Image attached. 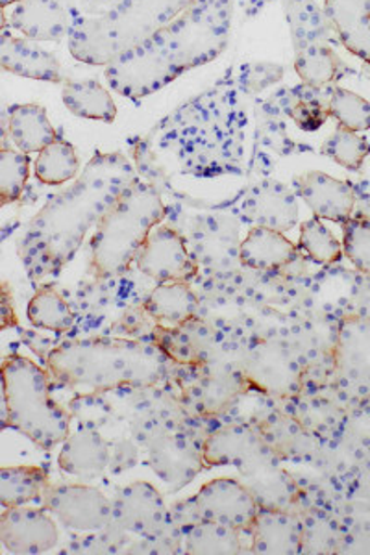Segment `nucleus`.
I'll return each instance as SVG.
<instances>
[{
    "label": "nucleus",
    "instance_id": "f257e3e1",
    "mask_svg": "<svg viewBox=\"0 0 370 555\" xmlns=\"http://www.w3.org/2000/svg\"><path fill=\"white\" fill-rule=\"evenodd\" d=\"M136 178V167L125 154L94 152L75 183L52 196L26 227L20 256L28 276L41 280L69 266L89 230Z\"/></svg>",
    "mask_w": 370,
    "mask_h": 555
},
{
    "label": "nucleus",
    "instance_id": "f03ea898",
    "mask_svg": "<svg viewBox=\"0 0 370 555\" xmlns=\"http://www.w3.org/2000/svg\"><path fill=\"white\" fill-rule=\"evenodd\" d=\"M246 109L235 89L215 86L160 120L146 139L169 152L183 171L212 177L238 169Z\"/></svg>",
    "mask_w": 370,
    "mask_h": 555
},
{
    "label": "nucleus",
    "instance_id": "7ed1b4c3",
    "mask_svg": "<svg viewBox=\"0 0 370 555\" xmlns=\"http://www.w3.org/2000/svg\"><path fill=\"white\" fill-rule=\"evenodd\" d=\"M165 356L156 343L75 339L47 356L52 378L78 392L143 389L164 378Z\"/></svg>",
    "mask_w": 370,
    "mask_h": 555
},
{
    "label": "nucleus",
    "instance_id": "20e7f679",
    "mask_svg": "<svg viewBox=\"0 0 370 555\" xmlns=\"http://www.w3.org/2000/svg\"><path fill=\"white\" fill-rule=\"evenodd\" d=\"M165 215L167 208L156 185L136 178L94 228L89 254L91 276L102 282L128 271Z\"/></svg>",
    "mask_w": 370,
    "mask_h": 555
},
{
    "label": "nucleus",
    "instance_id": "39448f33",
    "mask_svg": "<svg viewBox=\"0 0 370 555\" xmlns=\"http://www.w3.org/2000/svg\"><path fill=\"white\" fill-rule=\"evenodd\" d=\"M2 428L20 431L43 450L69 437V411L52 398L49 374L36 361L8 356L2 361Z\"/></svg>",
    "mask_w": 370,
    "mask_h": 555
},
{
    "label": "nucleus",
    "instance_id": "423d86ee",
    "mask_svg": "<svg viewBox=\"0 0 370 555\" xmlns=\"http://www.w3.org/2000/svg\"><path fill=\"white\" fill-rule=\"evenodd\" d=\"M233 0H193L154 34L182 73L209 64L225 52L232 28Z\"/></svg>",
    "mask_w": 370,
    "mask_h": 555
},
{
    "label": "nucleus",
    "instance_id": "0eeeda50",
    "mask_svg": "<svg viewBox=\"0 0 370 555\" xmlns=\"http://www.w3.org/2000/svg\"><path fill=\"white\" fill-rule=\"evenodd\" d=\"M285 13L302 82L324 88L350 75V67L333 51V28L317 0H285Z\"/></svg>",
    "mask_w": 370,
    "mask_h": 555
},
{
    "label": "nucleus",
    "instance_id": "6e6552de",
    "mask_svg": "<svg viewBox=\"0 0 370 555\" xmlns=\"http://www.w3.org/2000/svg\"><path fill=\"white\" fill-rule=\"evenodd\" d=\"M182 75L154 36L120 52L106 67L107 86L130 101L157 93Z\"/></svg>",
    "mask_w": 370,
    "mask_h": 555
},
{
    "label": "nucleus",
    "instance_id": "1a4fd4ad",
    "mask_svg": "<svg viewBox=\"0 0 370 555\" xmlns=\"http://www.w3.org/2000/svg\"><path fill=\"white\" fill-rule=\"evenodd\" d=\"M241 371L257 391L275 398H293L301 392L302 369L293 352L280 341L252 343Z\"/></svg>",
    "mask_w": 370,
    "mask_h": 555
},
{
    "label": "nucleus",
    "instance_id": "9d476101",
    "mask_svg": "<svg viewBox=\"0 0 370 555\" xmlns=\"http://www.w3.org/2000/svg\"><path fill=\"white\" fill-rule=\"evenodd\" d=\"M41 502L67 530L101 531L114 520V502L86 483H51Z\"/></svg>",
    "mask_w": 370,
    "mask_h": 555
},
{
    "label": "nucleus",
    "instance_id": "9b49d317",
    "mask_svg": "<svg viewBox=\"0 0 370 555\" xmlns=\"http://www.w3.org/2000/svg\"><path fill=\"white\" fill-rule=\"evenodd\" d=\"M196 520L227 524L235 530L251 531L259 513V505L243 481L233 478H217L201 487L189 500Z\"/></svg>",
    "mask_w": 370,
    "mask_h": 555
},
{
    "label": "nucleus",
    "instance_id": "f8f14e48",
    "mask_svg": "<svg viewBox=\"0 0 370 555\" xmlns=\"http://www.w3.org/2000/svg\"><path fill=\"white\" fill-rule=\"evenodd\" d=\"M136 266L160 284L191 282L199 274V263L189 253L183 235L167 224L152 230L138 253Z\"/></svg>",
    "mask_w": 370,
    "mask_h": 555
},
{
    "label": "nucleus",
    "instance_id": "ddd939ff",
    "mask_svg": "<svg viewBox=\"0 0 370 555\" xmlns=\"http://www.w3.org/2000/svg\"><path fill=\"white\" fill-rule=\"evenodd\" d=\"M0 541L10 554L38 555L56 548L58 524L41 507H7L0 517Z\"/></svg>",
    "mask_w": 370,
    "mask_h": 555
},
{
    "label": "nucleus",
    "instance_id": "4468645a",
    "mask_svg": "<svg viewBox=\"0 0 370 555\" xmlns=\"http://www.w3.org/2000/svg\"><path fill=\"white\" fill-rule=\"evenodd\" d=\"M272 455L275 452L265 441L264 434L251 424L225 426L202 442L204 467L209 468L235 467L241 470Z\"/></svg>",
    "mask_w": 370,
    "mask_h": 555
},
{
    "label": "nucleus",
    "instance_id": "2eb2a0df",
    "mask_svg": "<svg viewBox=\"0 0 370 555\" xmlns=\"http://www.w3.org/2000/svg\"><path fill=\"white\" fill-rule=\"evenodd\" d=\"M333 361L341 384L352 391L370 392V319L348 315L340 322Z\"/></svg>",
    "mask_w": 370,
    "mask_h": 555
},
{
    "label": "nucleus",
    "instance_id": "dca6fc26",
    "mask_svg": "<svg viewBox=\"0 0 370 555\" xmlns=\"http://www.w3.org/2000/svg\"><path fill=\"white\" fill-rule=\"evenodd\" d=\"M239 215L248 224L272 228L285 234L296 227L301 211L295 193L285 183L261 180L241 198Z\"/></svg>",
    "mask_w": 370,
    "mask_h": 555
},
{
    "label": "nucleus",
    "instance_id": "f3484780",
    "mask_svg": "<svg viewBox=\"0 0 370 555\" xmlns=\"http://www.w3.org/2000/svg\"><path fill=\"white\" fill-rule=\"evenodd\" d=\"M193 0H120L112 12L123 51L152 38Z\"/></svg>",
    "mask_w": 370,
    "mask_h": 555
},
{
    "label": "nucleus",
    "instance_id": "a211bd4d",
    "mask_svg": "<svg viewBox=\"0 0 370 555\" xmlns=\"http://www.w3.org/2000/svg\"><path fill=\"white\" fill-rule=\"evenodd\" d=\"M149 465L157 478L170 487V491L182 489L204 467L202 444L196 447L180 431H167L154 437L149 444Z\"/></svg>",
    "mask_w": 370,
    "mask_h": 555
},
{
    "label": "nucleus",
    "instance_id": "6ab92c4d",
    "mask_svg": "<svg viewBox=\"0 0 370 555\" xmlns=\"http://www.w3.org/2000/svg\"><path fill=\"white\" fill-rule=\"evenodd\" d=\"M114 502V520L136 535L149 537L164 528L169 518L162 492L149 481H136L123 487Z\"/></svg>",
    "mask_w": 370,
    "mask_h": 555
},
{
    "label": "nucleus",
    "instance_id": "aec40b11",
    "mask_svg": "<svg viewBox=\"0 0 370 555\" xmlns=\"http://www.w3.org/2000/svg\"><path fill=\"white\" fill-rule=\"evenodd\" d=\"M295 193L315 217L343 227L356 208V188L327 172L311 171L295 178Z\"/></svg>",
    "mask_w": 370,
    "mask_h": 555
},
{
    "label": "nucleus",
    "instance_id": "412c9836",
    "mask_svg": "<svg viewBox=\"0 0 370 555\" xmlns=\"http://www.w3.org/2000/svg\"><path fill=\"white\" fill-rule=\"evenodd\" d=\"M67 38L71 56L82 64L107 67L123 52L112 12L75 17Z\"/></svg>",
    "mask_w": 370,
    "mask_h": 555
},
{
    "label": "nucleus",
    "instance_id": "4be33fe9",
    "mask_svg": "<svg viewBox=\"0 0 370 555\" xmlns=\"http://www.w3.org/2000/svg\"><path fill=\"white\" fill-rule=\"evenodd\" d=\"M278 457H265L251 467L239 470V480L252 492L259 509L295 512L301 502V489L293 476L278 465Z\"/></svg>",
    "mask_w": 370,
    "mask_h": 555
},
{
    "label": "nucleus",
    "instance_id": "5701e85b",
    "mask_svg": "<svg viewBox=\"0 0 370 555\" xmlns=\"http://www.w3.org/2000/svg\"><path fill=\"white\" fill-rule=\"evenodd\" d=\"M0 65L2 69L23 78L41 80V82H65L62 65L51 52L36 44L28 38H15L8 33V26L2 28V43H0Z\"/></svg>",
    "mask_w": 370,
    "mask_h": 555
},
{
    "label": "nucleus",
    "instance_id": "b1692460",
    "mask_svg": "<svg viewBox=\"0 0 370 555\" xmlns=\"http://www.w3.org/2000/svg\"><path fill=\"white\" fill-rule=\"evenodd\" d=\"M8 17L13 30L31 41H60L73 25L69 10L58 0H21Z\"/></svg>",
    "mask_w": 370,
    "mask_h": 555
},
{
    "label": "nucleus",
    "instance_id": "393cba45",
    "mask_svg": "<svg viewBox=\"0 0 370 555\" xmlns=\"http://www.w3.org/2000/svg\"><path fill=\"white\" fill-rule=\"evenodd\" d=\"M248 533L254 554L295 555L302 552L304 528L295 512L259 509Z\"/></svg>",
    "mask_w": 370,
    "mask_h": 555
},
{
    "label": "nucleus",
    "instance_id": "a878e982",
    "mask_svg": "<svg viewBox=\"0 0 370 555\" xmlns=\"http://www.w3.org/2000/svg\"><path fill=\"white\" fill-rule=\"evenodd\" d=\"M330 93L332 86L319 88L302 82L295 88L278 89L269 99L280 109V114L293 120L301 130L317 132L322 125H327L328 119H332L328 107Z\"/></svg>",
    "mask_w": 370,
    "mask_h": 555
},
{
    "label": "nucleus",
    "instance_id": "bb28decb",
    "mask_svg": "<svg viewBox=\"0 0 370 555\" xmlns=\"http://www.w3.org/2000/svg\"><path fill=\"white\" fill-rule=\"evenodd\" d=\"M301 256V248L272 228L252 227L239 246L241 266L252 271H278Z\"/></svg>",
    "mask_w": 370,
    "mask_h": 555
},
{
    "label": "nucleus",
    "instance_id": "cd10ccee",
    "mask_svg": "<svg viewBox=\"0 0 370 555\" xmlns=\"http://www.w3.org/2000/svg\"><path fill=\"white\" fill-rule=\"evenodd\" d=\"M110 463V444L91 428H80L63 442L58 465L63 473L78 480L91 481L101 478Z\"/></svg>",
    "mask_w": 370,
    "mask_h": 555
},
{
    "label": "nucleus",
    "instance_id": "c85d7f7f",
    "mask_svg": "<svg viewBox=\"0 0 370 555\" xmlns=\"http://www.w3.org/2000/svg\"><path fill=\"white\" fill-rule=\"evenodd\" d=\"M322 8L346 51L370 64V0H324Z\"/></svg>",
    "mask_w": 370,
    "mask_h": 555
},
{
    "label": "nucleus",
    "instance_id": "c756f323",
    "mask_svg": "<svg viewBox=\"0 0 370 555\" xmlns=\"http://www.w3.org/2000/svg\"><path fill=\"white\" fill-rule=\"evenodd\" d=\"M143 310L157 326H188L195 321L199 298L189 282H167L152 291Z\"/></svg>",
    "mask_w": 370,
    "mask_h": 555
},
{
    "label": "nucleus",
    "instance_id": "7c9ffc66",
    "mask_svg": "<svg viewBox=\"0 0 370 555\" xmlns=\"http://www.w3.org/2000/svg\"><path fill=\"white\" fill-rule=\"evenodd\" d=\"M8 135L15 149L25 154L41 152L60 135L51 125L47 109L39 104H13L8 109Z\"/></svg>",
    "mask_w": 370,
    "mask_h": 555
},
{
    "label": "nucleus",
    "instance_id": "2f4dec72",
    "mask_svg": "<svg viewBox=\"0 0 370 555\" xmlns=\"http://www.w3.org/2000/svg\"><path fill=\"white\" fill-rule=\"evenodd\" d=\"M248 379L243 371H232V369H217L207 373L204 378L196 384L193 391V400L202 415H220L227 411L230 405L238 400L241 395L248 391Z\"/></svg>",
    "mask_w": 370,
    "mask_h": 555
},
{
    "label": "nucleus",
    "instance_id": "473e14b6",
    "mask_svg": "<svg viewBox=\"0 0 370 555\" xmlns=\"http://www.w3.org/2000/svg\"><path fill=\"white\" fill-rule=\"evenodd\" d=\"M63 104L71 114L80 119L114 122L117 106L99 80H65L62 91Z\"/></svg>",
    "mask_w": 370,
    "mask_h": 555
},
{
    "label": "nucleus",
    "instance_id": "72a5a7b5",
    "mask_svg": "<svg viewBox=\"0 0 370 555\" xmlns=\"http://www.w3.org/2000/svg\"><path fill=\"white\" fill-rule=\"evenodd\" d=\"M51 486L49 473L36 465L0 468V504L7 507L28 505L36 500H43V494Z\"/></svg>",
    "mask_w": 370,
    "mask_h": 555
},
{
    "label": "nucleus",
    "instance_id": "f704fd0d",
    "mask_svg": "<svg viewBox=\"0 0 370 555\" xmlns=\"http://www.w3.org/2000/svg\"><path fill=\"white\" fill-rule=\"evenodd\" d=\"M257 428L264 434L265 441L278 460L304 457L314 449L311 436L302 428L301 423L282 413L267 416L264 423L257 424Z\"/></svg>",
    "mask_w": 370,
    "mask_h": 555
},
{
    "label": "nucleus",
    "instance_id": "c9c22d12",
    "mask_svg": "<svg viewBox=\"0 0 370 555\" xmlns=\"http://www.w3.org/2000/svg\"><path fill=\"white\" fill-rule=\"evenodd\" d=\"M186 550L195 555L241 554V531L227 524L195 520L186 530Z\"/></svg>",
    "mask_w": 370,
    "mask_h": 555
},
{
    "label": "nucleus",
    "instance_id": "e433bc0d",
    "mask_svg": "<svg viewBox=\"0 0 370 555\" xmlns=\"http://www.w3.org/2000/svg\"><path fill=\"white\" fill-rule=\"evenodd\" d=\"M26 317L31 326L54 334H67L75 326V313L54 287H41L36 291L26 308Z\"/></svg>",
    "mask_w": 370,
    "mask_h": 555
},
{
    "label": "nucleus",
    "instance_id": "4c0bfd02",
    "mask_svg": "<svg viewBox=\"0 0 370 555\" xmlns=\"http://www.w3.org/2000/svg\"><path fill=\"white\" fill-rule=\"evenodd\" d=\"M34 169L39 182L44 185H62L76 178L80 171V158L75 146L58 138L54 143L39 152Z\"/></svg>",
    "mask_w": 370,
    "mask_h": 555
},
{
    "label": "nucleus",
    "instance_id": "58836bf2",
    "mask_svg": "<svg viewBox=\"0 0 370 555\" xmlns=\"http://www.w3.org/2000/svg\"><path fill=\"white\" fill-rule=\"evenodd\" d=\"M298 248L306 258L322 267L335 266L345 256L340 240L319 217L302 222Z\"/></svg>",
    "mask_w": 370,
    "mask_h": 555
},
{
    "label": "nucleus",
    "instance_id": "ea45409f",
    "mask_svg": "<svg viewBox=\"0 0 370 555\" xmlns=\"http://www.w3.org/2000/svg\"><path fill=\"white\" fill-rule=\"evenodd\" d=\"M282 65L270 64V62H246V64L230 67L217 86L232 88L241 95L252 96L275 83L282 82Z\"/></svg>",
    "mask_w": 370,
    "mask_h": 555
},
{
    "label": "nucleus",
    "instance_id": "a19ab883",
    "mask_svg": "<svg viewBox=\"0 0 370 555\" xmlns=\"http://www.w3.org/2000/svg\"><path fill=\"white\" fill-rule=\"evenodd\" d=\"M322 154L345 167L346 171L361 172L365 158L370 154L369 139L363 133L340 127L324 141Z\"/></svg>",
    "mask_w": 370,
    "mask_h": 555
},
{
    "label": "nucleus",
    "instance_id": "79ce46f5",
    "mask_svg": "<svg viewBox=\"0 0 370 555\" xmlns=\"http://www.w3.org/2000/svg\"><path fill=\"white\" fill-rule=\"evenodd\" d=\"M328 107L332 119L337 120L340 127L348 128L352 132L370 130V102L350 89L332 86Z\"/></svg>",
    "mask_w": 370,
    "mask_h": 555
},
{
    "label": "nucleus",
    "instance_id": "37998d69",
    "mask_svg": "<svg viewBox=\"0 0 370 555\" xmlns=\"http://www.w3.org/2000/svg\"><path fill=\"white\" fill-rule=\"evenodd\" d=\"M30 171L28 154L2 146L0 151V203L2 206L17 203Z\"/></svg>",
    "mask_w": 370,
    "mask_h": 555
},
{
    "label": "nucleus",
    "instance_id": "c03bdc74",
    "mask_svg": "<svg viewBox=\"0 0 370 555\" xmlns=\"http://www.w3.org/2000/svg\"><path fill=\"white\" fill-rule=\"evenodd\" d=\"M343 253L359 272L370 276V217L354 214L343 224Z\"/></svg>",
    "mask_w": 370,
    "mask_h": 555
},
{
    "label": "nucleus",
    "instance_id": "a18cd8bd",
    "mask_svg": "<svg viewBox=\"0 0 370 555\" xmlns=\"http://www.w3.org/2000/svg\"><path fill=\"white\" fill-rule=\"evenodd\" d=\"M304 537H302V550L308 548L314 554H330L337 546V531L330 518L309 517V520H302Z\"/></svg>",
    "mask_w": 370,
    "mask_h": 555
},
{
    "label": "nucleus",
    "instance_id": "49530a36",
    "mask_svg": "<svg viewBox=\"0 0 370 555\" xmlns=\"http://www.w3.org/2000/svg\"><path fill=\"white\" fill-rule=\"evenodd\" d=\"M69 10L73 20L80 15H94V13L114 12L120 0H58Z\"/></svg>",
    "mask_w": 370,
    "mask_h": 555
},
{
    "label": "nucleus",
    "instance_id": "de8ad7c7",
    "mask_svg": "<svg viewBox=\"0 0 370 555\" xmlns=\"http://www.w3.org/2000/svg\"><path fill=\"white\" fill-rule=\"evenodd\" d=\"M272 0H252V7L251 10H248V13L246 15H254V13L259 12V10H264L267 4H270Z\"/></svg>",
    "mask_w": 370,
    "mask_h": 555
},
{
    "label": "nucleus",
    "instance_id": "09e8293b",
    "mask_svg": "<svg viewBox=\"0 0 370 555\" xmlns=\"http://www.w3.org/2000/svg\"><path fill=\"white\" fill-rule=\"evenodd\" d=\"M21 0H0V7L2 10H7L8 7H12V4H17Z\"/></svg>",
    "mask_w": 370,
    "mask_h": 555
}]
</instances>
